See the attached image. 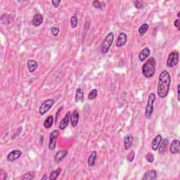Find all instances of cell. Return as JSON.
I'll use <instances>...</instances> for the list:
<instances>
[{
	"mask_svg": "<svg viewBox=\"0 0 180 180\" xmlns=\"http://www.w3.org/2000/svg\"><path fill=\"white\" fill-rule=\"evenodd\" d=\"M171 78L167 71H163L159 75L158 84V95L160 98H165L168 96L170 90Z\"/></svg>",
	"mask_w": 180,
	"mask_h": 180,
	"instance_id": "obj_1",
	"label": "cell"
},
{
	"mask_svg": "<svg viewBox=\"0 0 180 180\" xmlns=\"http://www.w3.org/2000/svg\"><path fill=\"white\" fill-rule=\"evenodd\" d=\"M156 71V60L153 57L150 58L145 62L142 66V73L145 78H151Z\"/></svg>",
	"mask_w": 180,
	"mask_h": 180,
	"instance_id": "obj_2",
	"label": "cell"
},
{
	"mask_svg": "<svg viewBox=\"0 0 180 180\" xmlns=\"http://www.w3.org/2000/svg\"><path fill=\"white\" fill-rule=\"evenodd\" d=\"M113 40H114V34L113 32L108 33L102 44V52L103 54H106L109 51L113 42Z\"/></svg>",
	"mask_w": 180,
	"mask_h": 180,
	"instance_id": "obj_3",
	"label": "cell"
},
{
	"mask_svg": "<svg viewBox=\"0 0 180 180\" xmlns=\"http://www.w3.org/2000/svg\"><path fill=\"white\" fill-rule=\"evenodd\" d=\"M156 100V95L155 94L150 93L148 96L147 105L146 107V111H145V116L146 118H150L151 117L153 112V104L154 102Z\"/></svg>",
	"mask_w": 180,
	"mask_h": 180,
	"instance_id": "obj_4",
	"label": "cell"
},
{
	"mask_svg": "<svg viewBox=\"0 0 180 180\" xmlns=\"http://www.w3.org/2000/svg\"><path fill=\"white\" fill-rule=\"evenodd\" d=\"M179 53L177 51H172L167 60V66L168 68H173L179 63Z\"/></svg>",
	"mask_w": 180,
	"mask_h": 180,
	"instance_id": "obj_5",
	"label": "cell"
},
{
	"mask_svg": "<svg viewBox=\"0 0 180 180\" xmlns=\"http://www.w3.org/2000/svg\"><path fill=\"white\" fill-rule=\"evenodd\" d=\"M54 99H47L40 106V107L39 108V113L40 115H45V113H47L49 110L51 109V108L54 106Z\"/></svg>",
	"mask_w": 180,
	"mask_h": 180,
	"instance_id": "obj_6",
	"label": "cell"
},
{
	"mask_svg": "<svg viewBox=\"0 0 180 180\" xmlns=\"http://www.w3.org/2000/svg\"><path fill=\"white\" fill-rule=\"evenodd\" d=\"M59 135V131L57 130H54L50 134V137H49V149L53 150L56 148V140Z\"/></svg>",
	"mask_w": 180,
	"mask_h": 180,
	"instance_id": "obj_7",
	"label": "cell"
},
{
	"mask_svg": "<svg viewBox=\"0 0 180 180\" xmlns=\"http://www.w3.org/2000/svg\"><path fill=\"white\" fill-rule=\"evenodd\" d=\"M22 155V151L21 150H14L11 151L7 156V160L9 161H14L18 159Z\"/></svg>",
	"mask_w": 180,
	"mask_h": 180,
	"instance_id": "obj_8",
	"label": "cell"
},
{
	"mask_svg": "<svg viewBox=\"0 0 180 180\" xmlns=\"http://www.w3.org/2000/svg\"><path fill=\"white\" fill-rule=\"evenodd\" d=\"M71 113L70 111H68L67 113H66L63 118L62 119L61 121H60V123L59 125L60 130H63L66 129V127H67L68 125L69 120H71Z\"/></svg>",
	"mask_w": 180,
	"mask_h": 180,
	"instance_id": "obj_9",
	"label": "cell"
},
{
	"mask_svg": "<svg viewBox=\"0 0 180 180\" xmlns=\"http://www.w3.org/2000/svg\"><path fill=\"white\" fill-rule=\"evenodd\" d=\"M68 151L67 150H58L54 156V162L56 163H60L68 155Z\"/></svg>",
	"mask_w": 180,
	"mask_h": 180,
	"instance_id": "obj_10",
	"label": "cell"
},
{
	"mask_svg": "<svg viewBox=\"0 0 180 180\" xmlns=\"http://www.w3.org/2000/svg\"><path fill=\"white\" fill-rule=\"evenodd\" d=\"M180 147V142L178 139H175L172 142L170 146V151L172 154L179 153Z\"/></svg>",
	"mask_w": 180,
	"mask_h": 180,
	"instance_id": "obj_11",
	"label": "cell"
},
{
	"mask_svg": "<svg viewBox=\"0 0 180 180\" xmlns=\"http://www.w3.org/2000/svg\"><path fill=\"white\" fill-rule=\"evenodd\" d=\"M162 136L161 135H156L154 139H153L151 142V148L153 150H157L160 144H161V141H162Z\"/></svg>",
	"mask_w": 180,
	"mask_h": 180,
	"instance_id": "obj_12",
	"label": "cell"
},
{
	"mask_svg": "<svg viewBox=\"0 0 180 180\" xmlns=\"http://www.w3.org/2000/svg\"><path fill=\"white\" fill-rule=\"evenodd\" d=\"M133 137L132 135H127L124 137V148L125 150H129L133 143Z\"/></svg>",
	"mask_w": 180,
	"mask_h": 180,
	"instance_id": "obj_13",
	"label": "cell"
},
{
	"mask_svg": "<svg viewBox=\"0 0 180 180\" xmlns=\"http://www.w3.org/2000/svg\"><path fill=\"white\" fill-rule=\"evenodd\" d=\"M157 178V172L156 170H148L144 174V177H142L143 180H153Z\"/></svg>",
	"mask_w": 180,
	"mask_h": 180,
	"instance_id": "obj_14",
	"label": "cell"
},
{
	"mask_svg": "<svg viewBox=\"0 0 180 180\" xmlns=\"http://www.w3.org/2000/svg\"><path fill=\"white\" fill-rule=\"evenodd\" d=\"M127 42V35L124 32H121L118 35L116 42V47H120L124 46Z\"/></svg>",
	"mask_w": 180,
	"mask_h": 180,
	"instance_id": "obj_15",
	"label": "cell"
},
{
	"mask_svg": "<svg viewBox=\"0 0 180 180\" xmlns=\"http://www.w3.org/2000/svg\"><path fill=\"white\" fill-rule=\"evenodd\" d=\"M150 51L148 47H146V48L143 49L139 54V60H140V61L144 62V60L146 59V58H148V56H150Z\"/></svg>",
	"mask_w": 180,
	"mask_h": 180,
	"instance_id": "obj_16",
	"label": "cell"
},
{
	"mask_svg": "<svg viewBox=\"0 0 180 180\" xmlns=\"http://www.w3.org/2000/svg\"><path fill=\"white\" fill-rule=\"evenodd\" d=\"M169 145V140L168 139H164L163 141H161V144H160L158 149L159 153L161 154H163L166 152L167 149H168V146Z\"/></svg>",
	"mask_w": 180,
	"mask_h": 180,
	"instance_id": "obj_17",
	"label": "cell"
},
{
	"mask_svg": "<svg viewBox=\"0 0 180 180\" xmlns=\"http://www.w3.org/2000/svg\"><path fill=\"white\" fill-rule=\"evenodd\" d=\"M43 22V16L42 14H37L34 16L32 19V25L35 27L40 26Z\"/></svg>",
	"mask_w": 180,
	"mask_h": 180,
	"instance_id": "obj_18",
	"label": "cell"
},
{
	"mask_svg": "<svg viewBox=\"0 0 180 180\" xmlns=\"http://www.w3.org/2000/svg\"><path fill=\"white\" fill-rule=\"evenodd\" d=\"M96 157H97V152L96 150H94V151L91 152V153L90 154L87 160L88 165H89V167H93L94 165Z\"/></svg>",
	"mask_w": 180,
	"mask_h": 180,
	"instance_id": "obj_19",
	"label": "cell"
},
{
	"mask_svg": "<svg viewBox=\"0 0 180 180\" xmlns=\"http://www.w3.org/2000/svg\"><path fill=\"white\" fill-rule=\"evenodd\" d=\"M79 121V113L77 111H74L71 115V122L73 127H76Z\"/></svg>",
	"mask_w": 180,
	"mask_h": 180,
	"instance_id": "obj_20",
	"label": "cell"
},
{
	"mask_svg": "<svg viewBox=\"0 0 180 180\" xmlns=\"http://www.w3.org/2000/svg\"><path fill=\"white\" fill-rule=\"evenodd\" d=\"M27 67H28V70L30 73L34 72L35 70L37 68L38 64L35 60H28L27 62Z\"/></svg>",
	"mask_w": 180,
	"mask_h": 180,
	"instance_id": "obj_21",
	"label": "cell"
},
{
	"mask_svg": "<svg viewBox=\"0 0 180 180\" xmlns=\"http://www.w3.org/2000/svg\"><path fill=\"white\" fill-rule=\"evenodd\" d=\"M75 101L76 102H82L84 101V92L81 88H78L76 91V94H75Z\"/></svg>",
	"mask_w": 180,
	"mask_h": 180,
	"instance_id": "obj_22",
	"label": "cell"
},
{
	"mask_svg": "<svg viewBox=\"0 0 180 180\" xmlns=\"http://www.w3.org/2000/svg\"><path fill=\"white\" fill-rule=\"evenodd\" d=\"M53 123H54V117L51 115V116L47 117L45 122H44V127H45L46 129H49V128L51 127Z\"/></svg>",
	"mask_w": 180,
	"mask_h": 180,
	"instance_id": "obj_23",
	"label": "cell"
},
{
	"mask_svg": "<svg viewBox=\"0 0 180 180\" xmlns=\"http://www.w3.org/2000/svg\"><path fill=\"white\" fill-rule=\"evenodd\" d=\"M60 172H61V169L60 168H58V169H56V170H54V171H52L51 172L50 175H49V179H50L51 180L56 179L58 178V176H59Z\"/></svg>",
	"mask_w": 180,
	"mask_h": 180,
	"instance_id": "obj_24",
	"label": "cell"
},
{
	"mask_svg": "<svg viewBox=\"0 0 180 180\" xmlns=\"http://www.w3.org/2000/svg\"><path fill=\"white\" fill-rule=\"evenodd\" d=\"M35 176V173L34 172H27V173H25L24 175L22 176V177H21V179L31 180V179H34Z\"/></svg>",
	"mask_w": 180,
	"mask_h": 180,
	"instance_id": "obj_25",
	"label": "cell"
},
{
	"mask_svg": "<svg viewBox=\"0 0 180 180\" xmlns=\"http://www.w3.org/2000/svg\"><path fill=\"white\" fill-rule=\"evenodd\" d=\"M148 29V25L147 23H144V24L141 25L140 27L139 28V33L141 35H144Z\"/></svg>",
	"mask_w": 180,
	"mask_h": 180,
	"instance_id": "obj_26",
	"label": "cell"
},
{
	"mask_svg": "<svg viewBox=\"0 0 180 180\" xmlns=\"http://www.w3.org/2000/svg\"><path fill=\"white\" fill-rule=\"evenodd\" d=\"M97 94H98V91H97V89H92L89 92V95H88V99H89V100H94V99H96V97L97 96Z\"/></svg>",
	"mask_w": 180,
	"mask_h": 180,
	"instance_id": "obj_27",
	"label": "cell"
},
{
	"mask_svg": "<svg viewBox=\"0 0 180 180\" xmlns=\"http://www.w3.org/2000/svg\"><path fill=\"white\" fill-rule=\"evenodd\" d=\"M71 27H72V28H75L77 25H78V18H77V16H72L71 19Z\"/></svg>",
	"mask_w": 180,
	"mask_h": 180,
	"instance_id": "obj_28",
	"label": "cell"
},
{
	"mask_svg": "<svg viewBox=\"0 0 180 180\" xmlns=\"http://www.w3.org/2000/svg\"><path fill=\"white\" fill-rule=\"evenodd\" d=\"M135 153L134 150H131V151L130 152V153H128L127 156V161H129V162H132V161H134V159H135Z\"/></svg>",
	"mask_w": 180,
	"mask_h": 180,
	"instance_id": "obj_29",
	"label": "cell"
},
{
	"mask_svg": "<svg viewBox=\"0 0 180 180\" xmlns=\"http://www.w3.org/2000/svg\"><path fill=\"white\" fill-rule=\"evenodd\" d=\"M154 159H155V156H154L153 153H148L147 155L146 156V160L149 163H153L154 161Z\"/></svg>",
	"mask_w": 180,
	"mask_h": 180,
	"instance_id": "obj_30",
	"label": "cell"
},
{
	"mask_svg": "<svg viewBox=\"0 0 180 180\" xmlns=\"http://www.w3.org/2000/svg\"><path fill=\"white\" fill-rule=\"evenodd\" d=\"M60 32L59 28H58V27H53L52 28H51V33H52V35L54 36H57L58 35V33Z\"/></svg>",
	"mask_w": 180,
	"mask_h": 180,
	"instance_id": "obj_31",
	"label": "cell"
},
{
	"mask_svg": "<svg viewBox=\"0 0 180 180\" xmlns=\"http://www.w3.org/2000/svg\"><path fill=\"white\" fill-rule=\"evenodd\" d=\"M92 6L96 9H102V4L99 1H94L92 2Z\"/></svg>",
	"mask_w": 180,
	"mask_h": 180,
	"instance_id": "obj_32",
	"label": "cell"
},
{
	"mask_svg": "<svg viewBox=\"0 0 180 180\" xmlns=\"http://www.w3.org/2000/svg\"><path fill=\"white\" fill-rule=\"evenodd\" d=\"M135 6L137 9H141L143 7V2L141 1H137L135 3Z\"/></svg>",
	"mask_w": 180,
	"mask_h": 180,
	"instance_id": "obj_33",
	"label": "cell"
},
{
	"mask_svg": "<svg viewBox=\"0 0 180 180\" xmlns=\"http://www.w3.org/2000/svg\"><path fill=\"white\" fill-rule=\"evenodd\" d=\"M61 2V1H60V0H58V1H55V0H52L51 1V3H52L53 6H54L55 8H58V6H59L60 3Z\"/></svg>",
	"mask_w": 180,
	"mask_h": 180,
	"instance_id": "obj_34",
	"label": "cell"
},
{
	"mask_svg": "<svg viewBox=\"0 0 180 180\" xmlns=\"http://www.w3.org/2000/svg\"><path fill=\"white\" fill-rule=\"evenodd\" d=\"M174 26H175L177 28H178L179 30V18L177 20H175V21H174Z\"/></svg>",
	"mask_w": 180,
	"mask_h": 180,
	"instance_id": "obj_35",
	"label": "cell"
},
{
	"mask_svg": "<svg viewBox=\"0 0 180 180\" xmlns=\"http://www.w3.org/2000/svg\"><path fill=\"white\" fill-rule=\"evenodd\" d=\"M62 110H63V107H60L59 108V109H58V112H57V114L56 115V121H57V119H58V115L60 114V111H62Z\"/></svg>",
	"mask_w": 180,
	"mask_h": 180,
	"instance_id": "obj_36",
	"label": "cell"
},
{
	"mask_svg": "<svg viewBox=\"0 0 180 180\" xmlns=\"http://www.w3.org/2000/svg\"><path fill=\"white\" fill-rule=\"evenodd\" d=\"M179 86H180V84H179L177 85V97H178V101H180V98H179Z\"/></svg>",
	"mask_w": 180,
	"mask_h": 180,
	"instance_id": "obj_37",
	"label": "cell"
},
{
	"mask_svg": "<svg viewBox=\"0 0 180 180\" xmlns=\"http://www.w3.org/2000/svg\"><path fill=\"white\" fill-rule=\"evenodd\" d=\"M48 179V177H47V175H46V174H45V175L43 176V177L42 178V180H44V179Z\"/></svg>",
	"mask_w": 180,
	"mask_h": 180,
	"instance_id": "obj_38",
	"label": "cell"
},
{
	"mask_svg": "<svg viewBox=\"0 0 180 180\" xmlns=\"http://www.w3.org/2000/svg\"><path fill=\"white\" fill-rule=\"evenodd\" d=\"M179 14H180V12H178V14H177V17L178 18H179Z\"/></svg>",
	"mask_w": 180,
	"mask_h": 180,
	"instance_id": "obj_39",
	"label": "cell"
}]
</instances>
